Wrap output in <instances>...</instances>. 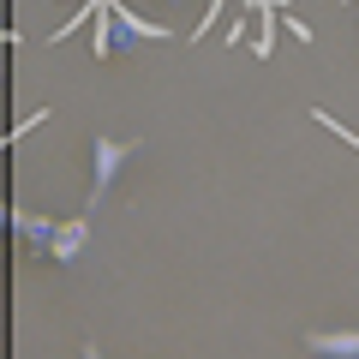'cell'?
Wrapping results in <instances>:
<instances>
[{"instance_id": "cell-1", "label": "cell", "mask_w": 359, "mask_h": 359, "mask_svg": "<svg viewBox=\"0 0 359 359\" xmlns=\"http://www.w3.org/2000/svg\"><path fill=\"white\" fill-rule=\"evenodd\" d=\"M132 150H138V144H120V138H96L90 144V192H84V204H96V198L114 186V174L132 162Z\"/></svg>"}, {"instance_id": "cell-2", "label": "cell", "mask_w": 359, "mask_h": 359, "mask_svg": "<svg viewBox=\"0 0 359 359\" xmlns=\"http://www.w3.org/2000/svg\"><path fill=\"white\" fill-rule=\"evenodd\" d=\"M306 353L311 359H359V330H311Z\"/></svg>"}, {"instance_id": "cell-3", "label": "cell", "mask_w": 359, "mask_h": 359, "mask_svg": "<svg viewBox=\"0 0 359 359\" xmlns=\"http://www.w3.org/2000/svg\"><path fill=\"white\" fill-rule=\"evenodd\" d=\"M108 13H114V30H120L126 42H168V30H162V25H150V18H138L126 0H114Z\"/></svg>"}, {"instance_id": "cell-4", "label": "cell", "mask_w": 359, "mask_h": 359, "mask_svg": "<svg viewBox=\"0 0 359 359\" xmlns=\"http://www.w3.org/2000/svg\"><path fill=\"white\" fill-rule=\"evenodd\" d=\"M84 240H90V216H78V222H54L48 257H60V264H72V257L84 252Z\"/></svg>"}, {"instance_id": "cell-5", "label": "cell", "mask_w": 359, "mask_h": 359, "mask_svg": "<svg viewBox=\"0 0 359 359\" xmlns=\"http://www.w3.org/2000/svg\"><path fill=\"white\" fill-rule=\"evenodd\" d=\"M6 228H18L36 252H48V240H54V216H25V210H13V222H6Z\"/></svg>"}, {"instance_id": "cell-6", "label": "cell", "mask_w": 359, "mask_h": 359, "mask_svg": "<svg viewBox=\"0 0 359 359\" xmlns=\"http://www.w3.org/2000/svg\"><path fill=\"white\" fill-rule=\"evenodd\" d=\"M114 36H120V30H114V13H102V18H96V30H90V54L108 60V54H114Z\"/></svg>"}, {"instance_id": "cell-7", "label": "cell", "mask_w": 359, "mask_h": 359, "mask_svg": "<svg viewBox=\"0 0 359 359\" xmlns=\"http://www.w3.org/2000/svg\"><path fill=\"white\" fill-rule=\"evenodd\" d=\"M252 54H257V60L276 54V13H269V6H257V42H252Z\"/></svg>"}, {"instance_id": "cell-8", "label": "cell", "mask_w": 359, "mask_h": 359, "mask_svg": "<svg viewBox=\"0 0 359 359\" xmlns=\"http://www.w3.org/2000/svg\"><path fill=\"white\" fill-rule=\"evenodd\" d=\"M78 359H108V353H102V347H96V341H84V353H78Z\"/></svg>"}, {"instance_id": "cell-9", "label": "cell", "mask_w": 359, "mask_h": 359, "mask_svg": "<svg viewBox=\"0 0 359 359\" xmlns=\"http://www.w3.org/2000/svg\"><path fill=\"white\" fill-rule=\"evenodd\" d=\"M6 222H13V210H6V198H0V233H6Z\"/></svg>"}, {"instance_id": "cell-10", "label": "cell", "mask_w": 359, "mask_h": 359, "mask_svg": "<svg viewBox=\"0 0 359 359\" xmlns=\"http://www.w3.org/2000/svg\"><path fill=\"white\" fill-rule=\"evenodd\" d=\"M0 48H6V30H0Z\"/></svg>"}]
</instances>
